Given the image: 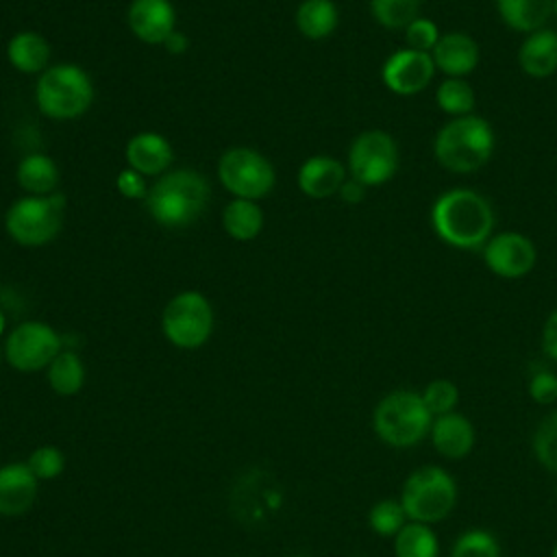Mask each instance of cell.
I'll return each mask as SVG.
<instances>
[{
    "instance_id": "obj_32",
    "label": "cell",
    "mask_w": 557,
    "mask_h": 557,
    "mask_svg": "<svg viewBox=\"0 0 557 557\" xmlns=\"http://www.w3.org/2000/svg\"><path fill=\"white\" fill-rule=\"evenodd\" d=\"M535 459L553 474H557V411L548 413L533 433Z\"/></svg>"
},
{
    "instance_id": "obj_25",
    "label": "cell",
    "mask_w": 557,
    "mask_h": 557,
    "mask_svg": "<svg viewBox=\"0 0 557 557\" xmlns=\"http://www.w3.org/2000/svg\"><path fill=\"white\" fill-rule=\"evenodd\" d=\"M394 557H437L440 542L431 524L407 522L394 537Z\"/></svg>"
},
{
    "instance_id": "obj_41",
    "label": "cell",
    "mask_w": 557,
    "mask_h": 557,
    "mask_svg": "<svg viewBox=\"0 0 557 557\" xmlns=\"http://www.w3.org/2000/svg\"><path fill=\"white\" fill-rule=\"evenodd\" d=\"M550 557H557V542H555V546H553V550H550Z\"/></svg>"
},
{
    "instance_id": "obj_11",
    "label": "cell",
    "mask_w": 557,
    "mask_h": 557,
    "mask_svg": "<svg viewBox=\"0 0 557 557\" xmlns=\"http://www.w3.org/2000/svg\"><path fill=\"white\" fill-rule=\"evenodd\" d=\"M61 352L59 333L44 322H22L15 326L4 344L7 361L20 372H37L52 363Z\"/></svg>"
},
{
    "instance_id": "obj_44",
    "label": "cell",
    "mask_w": 557,
    "mask_h": 557,
    "mask_svg": "<svg viewBox=\"0 0 557 557\" xmlns=\"http://www.w3.org/2000/svg\"><path fill=\"white\" fill-rule=\"evenodd\" d=\"M555 498H557V485H555Z\"/></svg>"
},
{
    "instance_id": "obj_39",
    "label": "cell",
    "mask_w": 557,
    "mask_h": 557,
    "mask_svg": "<svg viewBox=\"0 0 557 557\" xmlns=\"http://www.w3.org/2000/svg\"><path fill=\"white\" fill-rule=\"evenodd\" d=\"M363 189H366V187L352 178V181H344L339 194H342V198H344L346 202L355 205V202H359V200L363 198Z\"/></svg>"
},
{
    "instance_id": "obj_37",
    "label": "cell",
    "mask_w": 557,
    "mask_h": 557,
    "mask_svg": "<svg viewBox=\"0 0 557 557\" xmlns=\"http://www.w3.org/2000/svg\"><path fill=\"white\" fill-rule=\"evenodd\" d=\"M117 191L124 196V198H137V200H146L148 196V187H146V181H144V174L135 172L133 168H126L117 174Z\"/></svg>"
},
{
    "instance_id": "obj_38",
    "label": "cell",
    "mask_w": 557,
    "mask_h": 557,
    "mask_svg": "<svg viewBox=\"0 0 557 557\" xmlns=\"http://www.w3.org/2000/svg\"><path fill=\"white\" fill-rule=\"evenodd\" d=\"M542 350L546 352V357L557 361V309H553L550 315L544 322V329H542Z\"/></svg>"
},
{
    "instance_id": "obj_17",
    "label": "cell",
    "mask_w": 557,
    "mask_h": 557,
    "mask_svg": "<svg viewBox=\"0 0 557 557\" xmlns=\"http://www.w3.org/2000/svg\"><path fill=\"white\" fill-rule=\"evenodd\" d=\"M433 63L446 76L463 78L479 63V46L466 33H446L440 35L435 48L431 50Z\"/></svg>"
},
{
    "instance_id": "obj_45",
    "label": "cell",
    "mask_w": 557,
    "mask_h": 557,
    "mask_svg": "<svg viewBox=\"0 0 557 557\" xmlns=\"http://www.w3.org/2000/svg\"><path fill=\"white\" fill-rule=\"evenodd\" d=\"M296 557H302V555H296Z\"/></svg>"
},
{
    "instance_id": "obj_34",
    "label": "cell",
    "mask_w": 557,
    "mask_h": 557,
    "mask_svg": "<svg viewBox=\"0 0 557 557\" xmlns=\"http://www.w3.org/2000/svg\"><path fill=\"white\" fill-rule=\"evenodd\" d=\"M63 463H65L63 453L57 446H39L30 453V457L26 461L28 470L37 476V481L39 479L48 481V479L59 476L63 472Z\"/></svg>"
},
{
    "instance_id": "obj_27",
    "label": "cell",
    "mask_w": 557,
    "mask_h": 557,
    "mask_svg": "<svg viewBox=\"0 0 557 557\" xmlns=\"http://www.w3.org/2000/svg\"><path fill=\"white\" fill-rule=\"evenodd\" d=\"M85 368L76 352L61 350L48 366V383L59 396H72L83 387Z\"/></svg>"
},
{
    "instance_id": "obj_30",
    "label": "cell",
    "mask_w": 557,
    "mask_h": 557,
    "mask_svg": "<svg viewBox=\"0 0 557 557\" xmlns=\"http://www.w3.org/2000/svg\"><path fill=\"white\" fill-rule=\"evenodd\" d=\"M370 4L376 22L389 30L407 28L420 9V0H370Z\"/></svg>"
},
{
    "instance_id": "obj_16",
    "label": "cell",
    "mask_w": 557,
    "mask_h": 557,
    "mask_svg": "<svg viewBox=\"0 0 557 557\" xmlns=\"http://www.w3.org/2000/svg\"><path fill=\"white\" fill-rule=\"evenodd\" d=\"M37 496V476L26 463H7L0 468V516L26 513Z\"/></svg>"
},
{
    "instance_id": "obj_42",
    "label": "cell",
    "mask_w": 557,
    "mask_h": 557,
    "mask_svg": "<svg viewBox=\"0 0 557 557\" xmlns=\"http://www.w3.org/2000/svg\"><path fill=\"white\" fill-rule=\"evenodd\" d=\"M553 13L557 15V0H553Z\"/></svg>"
},
{
    "instance_id": "obj_33",
    "label": "cell",
    "mask_w": 557,
    "mask_h": 557,
    "mask_svg": "<svg viewBox=\"0 0 557 557\" xmlns=\"http://www.w3.org/2000/svg\"><path fill=\"white\" fill-rule=\"evenodd\" d=\"M420 396L433 418L455 411V407L459 403V389L448 379H435V381L426 383V387L420 392Z\"/></svg>"
},
{
    "instance_id": "obj_3",
    "label": "cell",
    "mask_w": 557,
    "mask_h": 557,
    "mask_svg": "<svg viewBox=\"0 0 557 557\" xmlns=\"http://www.w3.org/2000/svg\"><path fill=\"white\" fill-rule=\"evenodd\" d=\"M494 150V131L479 115H459L440 128L433 141L437 163L457 174H470L483 168Z\"/></svg>"
},
{
    "instance_id": "obj_43",
    "label": "cell",
    "mask_w": 557,
    "mask_h": 557,
    "mask_svg": "<svg viewBox=\"0 0 557 557\" xmlns=\"http://www.w3.org/2000/svg\"><path fill=\"white\" fill-rule=\"evenodd\" d=\"M2 324H4V322H2V315H0V331H2Z\"/></svg>"
},
{
    "instance_id": "obj_14",
    "label": "cell",
    "mask_w": 557,
    "mask_h": 557,
    "mask_svg": "<svg viewBox=\"0 0 557 557\" xmlns=\"http://www.w3.org/2000/svg\"><path fill=\"white\" fill-rule=\"evenodd\" d=\"M176 13L170 0H133L128 7V26L146 44H165L174 33Z\"/></svg>"
},
{
    "instance_id": "obj_13",
    "label": "cell",
    "mask_w": 557,
    "mask_h": 557,
    "mask_svg": "<svg viewBox=\"0 0 557 557\" xmlns=\"http://www.w3.org/2000/svg\"><path fill=\"white\" fill-rule=\"evenodd\" d=\"M435 74V63L431 52H420V50H398L394 52L385 65H383V83L387 89L400 96H413L422 91Z\"/></svg>"
},
{
    "instance_id": "obj_2",
    "label": "cell",
    "mask_w": 557,
    "mask_h": 557,
    "mask_svg": "<svg viewBox=\"0 0 557 557\" xmlns=\"http://www.w3.org/2000/svg\"><path fill=\"white\" fill-rule=\"evenodd\" d=\"M209 183L194 170H174L161 176L146 196L150 215L168 228L191 224L209 202Z\"/></svg>"
},
{
    "instance_id": "obj_26",
    "label": "cell",
    "mask_w": 557,
    "mask_h": 557,
    "mask_svg": "<svg viewBox=\"0 0 557 557\" xmlns=\"http://www.w3.org/2000/svg\"><path fill=\"white\" fill-rule=\"evenodd\" d=\"M296 26L309 39H322L337 26V9L331 0H305L296 11Z\"/></svg>"
},
{
    "instance_id": "obj_6",
    "label": "cell",
    "mask_w": 557,
    "mask_h": 557,
    "mask_svg": "<svg viewBox=\"0 0 557 557\" xmlns=\"http://www.w3.org/2000/svg\"><path fill=\"white\" fill-rule=\"evenodd\" d=\"M35 100L44 115L52 120H74L91 107L94 85L85 70L61 63L41 72L35 85Z\"/></svg>"
},
{
    "instance_id": "obj_4",
    "label": "cell",
    "mask_w": 557,
    "mask_h": 557,
    "mask_svg": "<svg viewBox=\"0 0 557 557\" xmlns=\"http://www.w3.org/2000/svg\"><path fill=\"white\" fill-rule=\"evenodd\" d=\"M433 416L422 396L411 389H394L385 394L372 413V429L381 442L392 448H409L422 442L431 431Z\"/></svg>"
},
{
    "instance_id": "obj_20",
    "label": "cell",
    "mask_w": 557,
    "mask_h": 557,
    "mask_svg": "<svg viewBox=\"0 0 557 557\" xmlns=\"http://www.w3.org/2000/svg\"><path fill=\"white\" fill-rule=\"evenodd\" d=\"M518 63L533 78H548L557 72V33L540 28L531 33L518 50Z\"/></svg>"
},
{
    "instance_id": "obj_22",
    "label": "cell",
    "mask_w": 557,
    "mask_h": 557,
    "mask_svg": "<svg viewBox=\"0 0 557 557\" xmlns=\"http://www.w3.org/2000/svg\"><path fill=\"white\" fill-rule=\"evenodd\" d=\"M7 57L15 70L35 74L48 65L50 46L37 33H17L7 46Z\"/></svg>"
},
{
    "instance_id": "obj_18",
    "label": "cell",
    "mask_w": 557,
    "mask_h": 557,
    "mask_svg": "<svg viewBox=\"0 0 557 557\" xmlns=\"http://www.w3.org/2000/svg\"><path fill=\"white\" fill-rule=\"evenodd\" d=\"M174 154L170 141L159 133H137L126 144V161L128 168L144 176L161 174L170 168Z\"/></svg>"
},
{
    "instance_id": "obj_23",
    "label": "cell",
    "mask_w": 557,
    "mask_h": 557,
    "mask_svg": "<svg viewBox=\"0 0 557 557\" xmlns=\"http://www.w3.org/2000/svg\"><path fill=\"white\" fill-rule=\"evenodd\" d=\"M224 231L239 242L255 239L263 226V213L255 200L235 198L224 207L222 213Z\"/></svg>"
},
{
    "instance_id": "obj_29",
    "label": "cell",
    "mask_w": 557,
    "mask_h": 557,
    "mask_svg": "<svg viewBox=\"0 0 557 557\" xmlns=\"http://www.w3.org/2000/svg\"><path fill=\"white\" fill-rule=\"evenodd\" d=\"M370 529L381 537H394L409 520L398 498H383L368 511Z\"/></svg>"
},
{
    "instance_id": "obj_10",
    "label": "cell",
    "mask_w": 557,
    "mask_h": 557,
    "mask_svg": "<svg viewBox=\"0 0 557 557\" xmlns=\"http://www.w3.org/2000/svg\"><path fill=\"white\" fill-rule=\"evenodd\" d=\"M348 170L363 187L387 183L398 170V148L389 133L366 131L348 152Z\"/></svg>"
},
{
    "instance_id": "obj_21",
    "label": "cell",
    "mask_w": 557,
    "mask_h": 557,
    "mask_svg": "<svg viewBox=\"0 0 557 557\" xmlns=\"http://www.w3.org/2000/svg\"><path fill=\"white\" fill-rule=\"evenodd\" d=\"M496 7L507 26L529 35L540 30L553 15V0H496Z\"/></svg>"
},
{
    "instance_id": "obj_9",
    "label": "cell",
    "mask_w": 557,
    "mask_h": 557,
    "mask_svg": "<svg viewBox=\"0 0 557 557\" xmlns=\"http://www.w3.org/2000/svg\"><path fill=\"white\" fill-rule=\"evenodd\" d=\"M220 183L235 196L246 200L263 198L274 187V168L252 148H231L218 163Z\"/></svg>"
},
{
    "instance_id": "obj_12",
    "label": "cell",
    "mask_w": 557,
    "mask_h": 557,
    "mask_svg": "<svg viewBox=\"0 0 557 557\" xmlns=\"http://www.w3.org/2000/svg\"><path fill=\"white\" fill-rule=\"evenodd\" d=\"M483 259L494 274L503 278H520L533 270L537 252L527 235L507 231L487 239Z\"/></svg>"
},
{
    "instance_id": "obj_1",
    "label": "cell",
    "mask_w": 557,
    "mask_h": 557,
    "mask_svg": "<svg viewBox=\"0 0 557 557\" xmlns=\"http://www.w3.org/2000/svg\"><path fill=\"white\" fill-rule=\"evenodd\" d=\"M431 224L446 244L455 248H479L492 235L494 211L481 194L459 187L435 200Z\"/></svg>"
},
{
    "instance_id": "obj_5",
    "label": "cell",
    "mask_w": 557,
    "mask_h": 557,
    "mask_svg": "<svg viewBox=\"0 0 557 557\" xmlns=\"http://www.w3.org/2000/svg\"><path fill=\"white\" fill-rule=\"evenodd\" d=\"M400 505L411 522H442L457 505V483L440 466H422L413 470L400 490Z\"/></svg>"
},
{
    "instance_id": "obj_19",
    "label": "cell",
    "mask_w": 557,
    "mask_h": 557,
    "mask_svg": "<svg viewBox=\"0 0 557 557\" xmlns=\"http://www.w3.org/2000/svg\"><path fill=\"white\" fill-rule=\"evenodd\" d=\"M344 181V165L331 157H311L298 170V187L309 198H329L342 189Z\"/></svg>"
},
{
    "instance_id": "obj_36",
    "label": "cell",
    "mask_w": 557,
    "mask_h": 557,
    "mask_svg": "<svg viewBox=\"0 0 557 557\" xmlns=\"http://www.w3.org/2000/svg\"><path fill=\"white\" fill-rule=\"evenodd\" d=\"M529 396L537 405H550L557 400V374L550 370H540L529 381Z\"/></svg>"
},
{
    "instance_id": "obj_35",
    "label": "cell",
    "mask_w": 557,
    "mask_h": 557,
    "mask_svg": "<svg viewBox=\"0 0 557 557\" xmlns=\"http://www.w3.org/2000/svg\"><path fill=\"white\" fill-rule=\"evenodd\" d=\"M405 39L409 44L411 50H420V52H431L440 39L437 26L435 22L426 20V17H416L407 28H405Z\"/></svg>"
},
{
    "instance_id": "obj_15",
    "label": "cell",
    "mask_w": 557,
    "mask_h": 557,
    "mask_svg": "<svg viewBox=\"0 0 557 557\" xmlns=\"http://www.w3.org/2000/svg\"><path fill=\"white\" fill-rule=\"evenodd\" d=\"M429 437H431L433 448L442 457L457 461V459H463L472 453L476 433H474L472 422L463 413L450 411V413L433 418Z\"/></svg>"
},
{
    "instance_id": "obj_24",
    "label": "cell",
    "mask_w": 557,
    "mask_h": 557,
    "mask_svg": "<svg viewBox=\"0 0 557 557\" xmlns=\"http://www.w3.org/2000/svg\"><path fill=\"white\" fill-rule=\"evenodd\" d=\"M17 183L33 196H48L59 183V168L46 154H28L17 165Z\"/></svg>"
},
{
    "instance_id": "obj_31",
    "label": "cell",
    "mask_w": 557,
    "mask_h": 557,
    "mask_svg": "<svg viewBox=\"0 0 557 557\" xmlns=\"http://www.w3.org/2000/svg\"><path fill=\"white\" fill-rule=\"evenodd\" d=\"M450 557H500V544L485 529H468L455 540Z\"/></svg>"
},
{
    "instance_id": "obj_8",
    "label": "cell",
    "mask_w": 557,
    "mask_h": 557,
    "mask_svg": "<svg viewBox=\"0 0 557 557\" xmlns=\"http://www.w3.org/2000/svg\"><path fill=\"white\" fill-rule=\"evenodd\" d=\"M161 329L174 346L198 348L213 331V309L202 294L183 292L165 305Z\"/></svg>"
},
{
    "instance_id": "obj_28",
    "label": "cell",
    "mask_w": 557,
    "mask_h": 557,
    "mask_svg": "<svg viewBox=\"0 0 557 557\" xmlns=\"http://www.w3.org/2000/svg\"><path fill=\"white\" fill-rule=\"evenodd\" d=\"M435 100H437L440 109L450 113L453 117L468 115L474 109V89H472V85L468 81L448 76L446 81L440 83Z\"/></svg>"
},
{
    "instance_id": "obj_40",
    "label": "cell",
    "mask_w": 557,
    "mask_h": 557,
    "mask_svg": "<svg viewBox=\"0 0 557 557\" xmlns=\"http://www.w3.org/2000/svg\"><path fill=\"white\" fill-rule=\"evenodd\" d=\"M165 48H168L170 52H183V50L187 48V37L174 30V33L165 39Z\"/></svg>"
},
{
    "instance_id": "obj_7",
    "label": "cell",
    "mask_w": 557,
    "mask_h": 557,
    "mask_svg": "<svg viewBox=\"0 0 557 557\" xmlns=\"http://www.w3.org/2000/svg\"><path fill=\"white\" fill-rule=\"evenodd\" d=\"M7 231L22 246H41L54 239L63 224V196H26L7 211Z\"/></svg>"
}]
</instances>
